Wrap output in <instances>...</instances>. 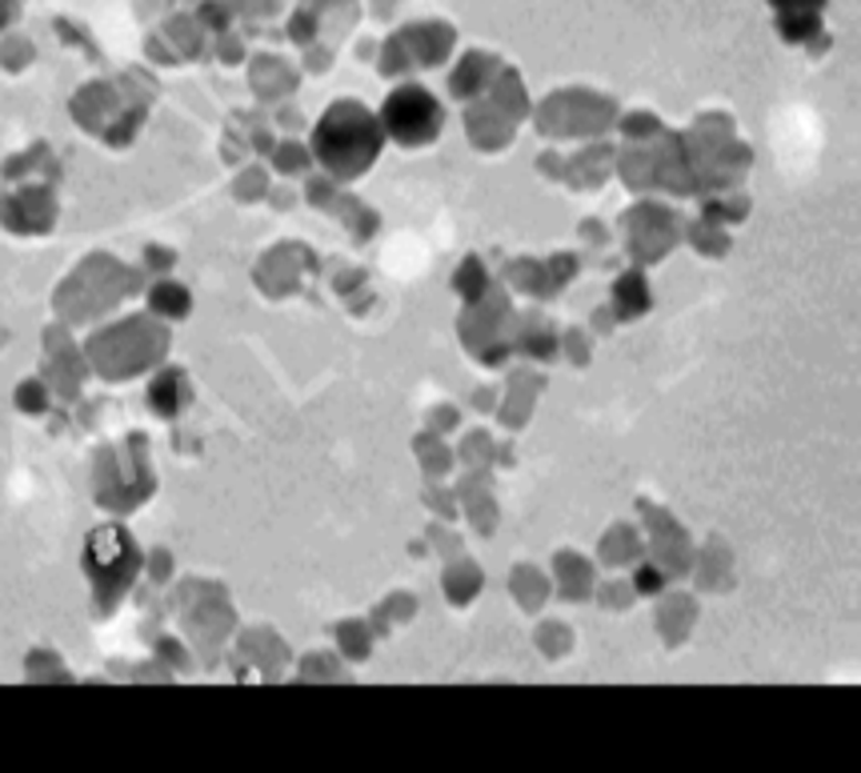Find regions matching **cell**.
Here are the masks:
<instances>
[{
	"mask_svg": "<svg viewBox=\"0 0 861 773\" xmlns=\"http://www.w3.org/2000/svg\"><path fill=\"white\" fill-rule=\"evenodd\" d=\"M377 125H373V116L357 105H336L333 113L321 121L317 128V157L321 165H329L333 173L349 177V173H361V168L373 161L377 153Z\"/></svg>",
	"mask_w": 861,
	"mask_h": 773,
	"instance_id": "6da1fadb",
	"label": "cell"
},
{
	"mask_svg": "<svg viewBox=\"0 0 861 773\" xmlns=\"http://www.w3.org/2000/svg\"><path fill=\"white\" fill-rule=\"evenodd\" d=\"M437 125H442V109H437V101L425 89H401L385 105V128H390V136H397L401 145L429 141L437 133Z\"/></svg>",
	"mask_w": 861,
	"mask_h": 773,
	"instance_id": "7a4b0ae2",
	"label": "cell"
}]
</instances>
